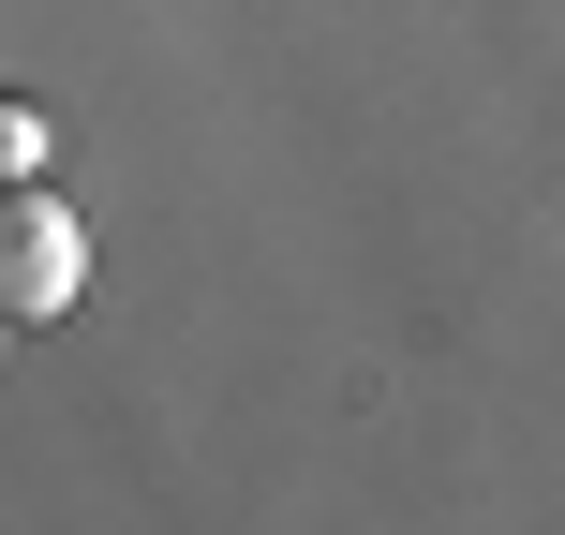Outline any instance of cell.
Returning <instances> with one entry per match:
<instances>
[{
	"label": "cell",
	"instance_id": "obj_1",
	"mask_svg": "<svg viewBox=\"0 0 565 535\" xmlns=\"http://www.w3.org/2000/svg\"><path fill=\"white\" fill-rule=\"evenodd\" d=\"M75 298H89V224L45 179H15L0 194V328H60Z\"/></svg>",
	"mask_w": 565,
	"mask_h": 535
}]
</instances>
